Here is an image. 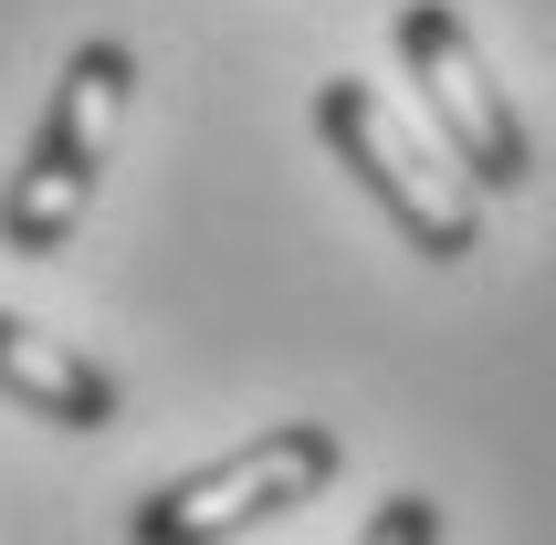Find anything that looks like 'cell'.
<instances>
[{"label": "cell", "mask_w": 556, "mask_h": 545, "mask_svg": "<svg viewBox=\"0 0 556 545\" xmlns=\"http://www.w3.org/2000/svg\"><path fill=\"white\" fill-rule=\"evenodd\" d=\"M315 137L357 168V189H368L378 211L400 220L409 252H431V263H463V252H483V211H472V179L452 168V157L420 137V126L389 105L378 85H357V74H337V85H315Z\"/></svg>", "instance_id": "obj_2"}, {"label": "cell", "mask_w": 556, "mask_h": 545, "mask_svg": "<svg viewBox=\"0 0 556 545\" xmlns=\"http://www.w3.org/2000/svg\"><path fill=\"white\" fill-rule=\"evenodd\" d=\"M357 545H441V504H431V493H389Z\"/></svg>", "instance_id": "obj_6"}, {"label": "cell", "mask_w": 556, "mask_h": 545, "mask_svg": "<svg viewBox=\"0 0 556 545\" xmlns=\"http://www.w3.org/2000/svg\"><path fill=\"white\" fill-rule=\"evenodd\" d=\"M0 398H22L31 420H53V430H116L126 420L116 367L74 357L63 335H42L31 315H11V304H0Z\"/></svg>", "instance_id": "obj_5"}, {"label": "cell", "mask_w": 556, "mask_h": 545, "mask_svg": "<svg viewBox=\"0 0 556 545\" xmlns=\"http://www.w3.org/2000/svg\"><path fill=\"white\" fill-rule=\"evenodd\" d=\"M126 105H137V53H126L116 31L74 42V63L53 74V105L31 126L22 168L0 189V252L53 263V252L74 242V220H85L94 179H105V157H116V137H126Z\"/></svg>", "instance_id": "obj_1"}, {"label": "cell", "mask_w": 556, "mask_h": 545, "mask_svg": "<svg viewBox=\"0 0 556 545\" xmlns=\"http://www.w3.org/2000/svg\"><path fill=\"white\" fill-rule=\"evenodd\" d=\"M346 472V441L326 420H283L263 441H242L231 461H200L179 483H157L137 515H126V545H220V535H252V524L294 515Z\"/></svg>", "instance_id": "obj_3"}, {"label": "cell", "mask_w": 556, "mask_h": 545, "mask_svg": "<svg viewBox=\"0 0 556 545\" xmlns=\"http://www.w3.org/2000/svg\"><path fill=\"white\" fill-rule=\"evenodd\" d=\"M400 63H409V85H420L441 148H452V168H463L472 189H526L535 179V137H526V116L504 105L494 63L472 53V31H463L452 0H409L400 11Z\"/></svg>", "instance_id": "obj_4"}]
</instances>
